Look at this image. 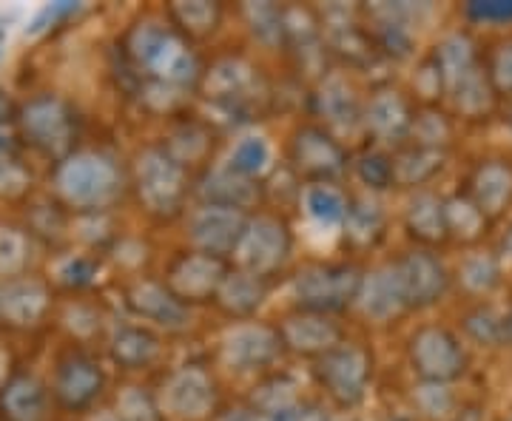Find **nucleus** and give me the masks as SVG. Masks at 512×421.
Here are the masks:
<instances>
[{
  "mask_svg": "<svg viewBox=\"0 0 512 421\" xmlns=\"http://www.w3.org/2000/svg\"><path fill=\"white\" fill-rule=\"evenodd\" d=\"M248 217L242 211L220 208V205H205L191 217V242L197 245L200 254L208 257H228L237 254L239 242L245 237Z\"/></svg>",
  "mask_w": 512,
  "mask_h": 421,
  "instance_id": "9b49d317",
  "label": "nucleus"
},
{
  "mask_svg": "<svg viewBox=\"0 0 512 421\" xmlns=\"http://www.w3.org/2000/svg\"><path fill=\"white\" fill-rule=\"evenodd\" d=\"M416 86H419V92L424 94V97H441V92H447L444 74H441L436 57H430L419 72H416Z\"/></svg>",
  "mask_w": 512,
  "mask_h": 421,
  "instance_id": "de8ad7c7",
  "label": "nucleus"
},
{
  "mask_svg": "<svg viewBox=\"0 0 512 421\" xmlns=\"http://www.w3.org/2000/svg\"><path fill=\"white\" fill-rule=\"evenodd\" d=\"M106 387V376L92 356L72 350L57 362L55 396L66 410H86Z\"/></svg>",
  "mask_w": 512,
  "mask_h": 421,
  "instance_id": "f8f14e48",
  "label": "nucleus"
},
{
  "mask_svg": "<svg viewBox=\"0 0 512 421\" xmlns=\"http://www.w3.org/2000/svg\"><path fill=\"white\" fill-rule=\"evenodd\" d=\"M117 416L120 421H163L160 410L154 407L151 396L140 387H128L117 402Z\"/></svg>",
  "mask_w": 512,
  "mask_h": 421,
  "instance_id": "79ce46f5",
  "label": "nucleus"
},
{
  "mask_svg": "<svg viewBox=\"0 0 512 421\" xmlns=\"http://www.w3.org/2000/svg\"><path fill=\"white\" fill-rule=\"evenodd\" d=\"M237 254L245 274L259 276V279L274 276L288 262V257H291V234H288V225L274 220V217H259V220L248 222Z\"/></svg>",
  "mask_w": 512,
  "mask_h": 421,
  "instance_id": "6e6552de",
  "label": "nucleus"
},
{
  "mask_svg": "<svg viewBox=\"0 0 512 421\" xmlns=\"http://www.w3.org/2000/svg\"><path fill=\"white\" fill-rule=\"evenodd\" d=\"M271 421H330V416L319 407V404L311 402H293L291 407L279 410L271 416Z\"/></svg>",
  "mask_w": 512,
  "mask_h": 421,
  "instance_id": "09e8293b",
  "label": "nucleus"
},
{
  "mask_svg": "<svg viewBox=\"0 0 512 421\" xmlns=\"http://www.w3.org/2000/svg\"><path fill=\"white\" fill-rule=\"evenodd\" d=\"M458 282L476 296L493 293L501 285V265L490 254H470L458 265Z\"/></svg>",
  "mask_w": 512,
  "mask_h": 421,
  "instance_id": "2f4dec72",
  "label": "nucleus"
},
{
  "mask_svg": "<svg viewBox=\"0 0 512 421\" xmlns=\"http://www.w3.org/2000/svg\"><path fill=\"white\" fill-rule=\"evenodd\" d=\"M365 274L356 265H311L293 279V296L302 311L336 313L359 299Z\"/></svg>",
  "mask_w": 512,
  "mask_h": 421,
  "instance_id": "20e7f679",
  "label": "nucleus"
},
{
  "mask_svg": "<svg viewBox=\"0 0 512 421\" xmlns=\"http://www.w3.org/2000/svg\"><path fill=\"white\" fill-rule=\"evenodd\" d=\"M410 134L416 137V146L433 148V151H444V146H447V143H450V137H453V126H450V120H447L444 114L427 109L413 117Z\"/></svg>",
  "mask_w": 512,
  "mask_h": 421,
  "instance_id": "c9c22d12",
  "label": "nucleus"
},
{
  "mask_svg": "<svg viewBox=\"0 0 512 421\" xmlns=\"http://www.w3.org/2000/svg\"><path fill=\"white\" fill-rule=\"evenodd\" d=\"M413 117L416 114H413L410 103L404 100L402 94L384 89V92L373 94V100L367 106L365 123L367 131L376 140H382V143H399V140H404L410 134Z\"/></svg>",
  "mask_w": 512,
  "mask_h": 421,
  "instance_id": "6ab92c4d",
  "label": "nucleus"
},
{
  "mask_svg": "<svg viewBox=\"0 0 512 421\" xmlns=\"http://www.w3.org/2000/svg\"><path fill=\"white\" fill-rule=\"evenodd\" d=\"M433 57H436V63H439L441 74H444V86H450V83L458 80L461 74H467L470 69H476L478 66L476 46H473L470 37L461 35V32L444 37Z\"/></svg>",
  "mask_w": 512,
  "mask_h": 421,
  "instance_id": "7c9ffc66",
  "label": "nucleus"
},
{
  "mask_svg": "<svg viewBox=\"0 0 512 421\" xmlns=\"http://www.w3.org/2000/svg\"><path fill=\"white\" fill-rule=\"evenodd\" d=\"M316 382L339 407H356L373 379V356L362 345L342 342L316 359Z\"/></svg>",
  "mask_w": 512,
  "mask_h": 421,
  "instance_id": "39448f33",
  "label": "nucleus"
},
{
  "mask_svg": "<svg viewBox=\"0 0 512 421\" xmlns=\"http://www.w3.org/2000/svg\"><path fill=\"white\" fill-rule=\"evenodd\" d=\"M319 100V111L322 117L328 120L330 126H339V129H353L359 123V106H356V97L353 89L342 77H330L322 83V89L316 94Z\"/></svg>",
  "mask_w": 512,
  "mask_h": 421,
  "instance_id": "cd10ccee",
  "label": "nucleus"
},
{
  "mask_svg": "<svg viewBox=\"0 0 512 421\" xmlns=\"http://www.w3.org/2000/svg\"><path fill=\"white\" fill-rule=\"evenodd\" d=\"M202 197L208 205H220V208H231V211H242L251 202H256L259 191L248 177H239L234 171H214L211 177H205L202 183Z\"/></svg>",
  "mask_w": 512,
  "mask_h": 421,
  "instance_id": "a878e982",
  "label": "nucleus"
},
{
  "mask_svg": "<svg viewBox=\"0 0 512 421\" xmlns=\"http://www.w3.org/2000/svg\"><path fill=\"white\" fill-rule=\"evenodd\" d=\"M3 367H6V359L0 356V387H3V376H6V370H3Z\"/></svg>",
  "mask_w": 512,
  "mask_h": 421,
  "instance_id": "4d7b16f0",
  "label": "nucleus"
},
{
  "mask_svg": "<svg viewBox=\"0 0 512 421\" xmlns=\"http://www.w3.org/2000/svg\"><path fill=\"white\" fill-rule=\"evenodd\" d=\"M57 194L80 211H100L120 197V168L103 154H72L55 171Z\"/></svg>",
  "mask_w": 512,
  "mask_h": 421,
  "instance_id": "f03ea898",
  "label": "nucleus"
},
{
  "mask_svg": "<svg viewBox=\"0 0 512 421\" xmlns=\"http://www.w3.org/2000/svg\"><path fill=\"white\" fill-rule=\"evenodd\" d=\"M510 129H512V114H510Z\"/></svg>",
  "mask_w": 512,
  "mask_h": 421,
  "instance_id": "bf43d9fd",
  "label": "nucleus"
},
{
  "mask_svg": "<svg viewBox=\"0 0 512 421\" xmlns=\"http://www.w3.org/2000/svg\"><path fill=\"white\" fill-rule=\"evenodd\" d=\"M220 15V6L217 3H205V0H197V3H174L171 6L174 23L191 37L211 35L220 26Z\"/></svg>",
  "mask_w": 512,
  "mask_h": 421,
  "instance_id": "473e14b6",
  "label": "nucleus"
},
{
  "mask_svg": "<svg viewBox=\"0 0 512 421\" xmlns=\"http://www.w3.org/2000/svg\"><path fill=\"white\" fill-rule=\"evenodd\" d=\"M282 350L279 330L265 328V325H239L228 333L225 339V359L237 370H256L274 362Z\"/></svg>",
  "mask_w": 512,
  "mask_h": 421,
  "instance_id": "f3484780",
  "label": "nucleus"
},
{
  "mask_svg": "<svg viewBox=\"0 0 512 421\" xmlns=\"http://www.w3.org/2000/svg\"><path fill=\"white\" fill-rule=\"evenodd\" d=\"M291 160L296 171L311 180V185L330 183L345 171V148L339 146V140H333L328 131L319 126H305L296 131L291 148Z\"/></svg>",
  "mask_w": 512,
  "mask_h": 421,
  "instance_id": "9d476101",
  "label": "nucleus"
},
{
  "mask_svg": "<svg viewBox=\"0 0 512 421\" xmlns=\"http://www.w3.org/2000/svg\"><path fill=\"white\" fill-rule=\"evenodd\" d=\"M393 165H396V183L424 185L444 168V151L413 146L402 151L399 157H393Z\"/></svg>",
  "mask_w": 512,
  "mask_h": 421,
  "instance_id": "c756f323",
  "label": "nucleus"
},
{
  "mask_svg": "<svg viewBox=\"0 0 512 421\" xmlns=\"http://www.w3.org/2000/svg\"><path fill=\"white\" fill-rule=\"evenodd\" d=\"M464 330L470 333V339H476L478 345H504V316H498L493 308H476L473 313L464 316Z\"/></svg>",
  "mask_w": 512,
  "mask_h": 421,
  "instance_id": "4c0bfd02",
  "label": "nucleus"
},
{
  "mask_svg": "<svg viewBox=\"0 0 512 421\" xmlns=\"http://www.w3.org/2000/svg\"><path fill=\"white\" fill-rule=\"evenodd\" d=\"M407 231L410 237H416L424 245H436L450 237L447 234V208L436 194H416L407 205Z\"/></svg>",
  "mask_w": 512,
  "mask_h": 421,
  "instance_id": "b1692460",
  "label": "nucleus"
},
{
  "mask_svg": "<svg viewBox=\"0 0 512 421\" xmlns=\"http://www.w3.org/2000/svg\"><path fill=\"white\" fill-rule=\"evenodd\" d=\"M160 353V339L148 328L126 325L111 339V359L126 370H140L151 365Z\"/></svg>",
  "mask_w": 512,
  "mask_h": 421,
  "instance_id": "393cba45",
  "label": "nucleus"
},
{
  "mask_svg": "<svg viewBox=\"0 0 512 421\" xmlns=\"http://www.w3.org/2000/svg\"><path fill=\"white\" fill-rule=\"evenodd\" d=\"M137 191L151 214L171 217L183 208L185 168L165 148H151L137 163Z\"/></svg>",
  "mask_w": 512,
  "mask_h": 421,
  "instance_id": "0eeeda50",
  "label": "nucleus"
},
{
  "mask_svg": "<svg viewBox=\"0 0 512 421\" xmlns=\"http://www.w3.org/2000/svg\"><path fill=\"white\" fill-rule=\"evenodd\" d=\"M57 276H60V282L69 285V288H86V285H92L94 276H97V262L89 257L63 259V262L57 265Z\"/></svg>",
  "mask_w": 512,
  "mask_h": 421,
  "instance_id": "c03bdc74",
  "label": "nucleus"
},
{
  "mask_svg": "<svg viewBox=\"0 0 512 421\" xmlns=\"http://www.w3.org/2000/svg\"><path fill=\"white\" fill-rule=\"evenodd\" d=\"M504 345H512V311L504 316Z\"/></svg>",
  "mask_w": 512,
  "mask_h": 421,
  "instance_id": "5fc2aeb1",
  "label": "nucleus"
},
{
  "mask_svg": "<svg viewBox=\"0 0 512 421\" xmlns=\"http://www.w3.org/2000/svg\"><path fill=\"white\" fill-rule=\"evenodd\" d=\"M214 402H217L214 382L200 367H185L174 373L165 385V407L180 419H202L211 413Z\"/></svg>",
  "mask_w": 512,
  "mask_h": 421,
  "instance_id": "dca6fc26",
  "label": "nucleus"
},
{
  "mask_svg": "<svg viewBox=\"0 0 512 421\" xmlns=\"http://www.w3.org/2000/svg\"><path fill=\"white\" fill-rule=\"evenodd\" d=\"M245 15H248V23H251V29H254L259 40L276 43V40L285 37V18H282V12L276 6L256 3V6L245 9Z\"/></svg>",
  "mask_w": 512,
  "mask_h": 421,
  "instance_id": "a19ab883",
  "label": "nucleus"
},
{
  "mask_svg": "<svg viewBox=\"0 0 512 421\" xmlns=\"http://www.w3.org/2000/svg\"><path fill=\"white\" fill-rule=\"evenodd\" d=\"M410 365L424 385H450L467 373V350L456 333L441 325L419 328L410 339Z\"/></svg>",
  "mask_w": 512,
  "mask_h": 421,
  "instance_id": "423d86ee",
  "label": "nucleus"
},
{
  "mask_svg": "<svg viewBox=\"0 0 512 421\" xmlns=\"http://www.w3.org/2000/svg\"><path fill=\"white\" fill-rule=\"evenodd\" d=\"M222 279H225L222 259L197 251V254H185L171 265L165 288L174 293L183 305L185 302H205V299L217 296Z\"/></svg>",
  "mask_w": 512,
  "mask_h": 421,
  "instance_id": "ddd939ff",
  "label": "nucleus"
},
{
  "mask_svg": "<svg viewBox=\"0 0 512 421\" xmlns=\"http://www.w3.org/2000/svg\"><path fill=\"white\" fill-rule=\"evenodd\" d=\"M29 185L26 171L12 157L0 154V194H20Z\"/></svg>",
  "mask_w": 512,
  "mask_h": 421,
  "instance_id": "49530a36",
  "label": "nucleus"
},
{
  "mask_svg": "<svg viewBox=\"0 0 512 421\" xmlns=\"http://www.w3.org/2000/svg\"><path fill=\"white\" fill-rule=\"evenodd\" d=\"M26 262L23 237L15 231H0V276H15Z\"/></svg>",
  "mask_w": 512,
  "mask_h": 421,
  "instance_id": "a18cd8bd",
  "label": "nucleus"
},
{
  "mask_svg": "<svg viewBox=\"0 0 512 421\" xmlns=\"http://www.w3.org/2000/svg\"><path fill=\"white\" fill-rule=\"evenodd\" d=\"M464 18L470 23L484 26H510L512 23V0H478L464 6Z\"/></svg>",
  "mask_w": 512,
  "mask_h": 421,
  "instance_id": "37998d69",
  "label": "nucleus"
},
{
  "mask_svg": "<svg viewBox=\"0 0 512 421\" xmlns=\"http://www.w3.org/2000/svg\"><path fill=\"white\" fill-rule=\"evenodd\" d=\"M345 237L356 248H370L384 237V211L379 202L373 200H353L348 202L345 214Z\"/></svg>",
  "mask_w": 512,
  "mask_h": 421,
  "instance_id": "c85d7f7f",
  "label": "nucleus"
},
{
  "mask_svg": "<svg viewBox=\"0 0 512 421\" xmlns=\"http://www.w3.org/2000/svg\"><path fill=\"white\" fill-rule=\"evenodd\" d=\"M305 205L311 211L313 220L325 222V225H336V222H345L348 214V200L339 188H333L330 183H319L308 188L305 194Z\"/></svg>",
  "mask_w": 512,
  "mask_h": 421,
  "instance_id": "72a5a7b5",
  "label": "nucleus"
},
{
  "mask_svg": "<svg viewBox=\"0 0 512 421\" xmlns=\"http://www.w3.org/2000/svg\"><path fill=\"white\" fill-rule=\"evenodd\" d=\"M94 421H120V416L117 413H103V416H97Z\"/></svg>",
  "mask_w": 512,
  "mask_h": 421,
  "instance_id": "6e6d98bb",
  "label": "nucleus"
},
{
  "mask_svg": "<svg viewBox=\"0 0 512 421\" xmlns=\"http://www.w3.org/2000/svg\"><path fill=\"white\" fill-rule=\"evenodd\" d=\"M271 160V148L262 137H245L239 140L237 148L231 151V165L228 171H234L239 177H256L259 171H265V165Z\"/></svg>",
  "mask_w": 512,
  "mask_h": 421,
  "instance_id": "e433bc0d",
  "label": "nucleus"
},
{
  "mask_svg": "<svg viewBox=\"0 0 512 421\" xmlns=\"http://www.w3.org/2000/svg\"><path fill=\"white\" fill-rule=\"evenodd\" d=\"M128 63L157 83H168L174 89H188L200 77V63L180 43V37L160 23H140L131 29L126 40Z\"/></svg>",
  "mask_w": 512,
  "mask_h": 421,
  "instance_id": "f257e3e1",
  "label": "nucleus"
},
{
  "mask_svg": "<svg viewBox=\"0 0 512 421\" xmlns=\"http://www.w3.org/2000/svg\"><path fill=\"white\" fill-rule=\"evenodd\" d=\"M396 282L402 288L404 305L410 308H430L441 302V296L450 288V271L444 268L436 254L430 251H407L393 265Z\"/></svg>",
  "mask_w": 512,
  "mask_h": 421,
  "instance_id": "1a4fd4ad",
  "label": "nucleus"
},
{
  "mask_svg": "<svg viewBox=\"0 0 512 421\" xmlns=\"http://www.w3.org/2000/svg\"><path fill=\"white\" fill-rule=\"evenodd\" d=\"M444 208H447V234L464 239V242H473V239L481 237L487 217L467 197L444 202Z\"/></svg>",
  "mask_w": 512,
  "mask_h": 421,
  "instance_id": "f704fd0d",
  "label": "nucleus"
},
{
  "mask_svg": "<svg viewBox=\"0 0 512 421\" xmlns=\"http://www.w3.org/2000/svg\"><path fill=\"white\" fill-rule=\"evenodd\" d=\"M498 254L512 262V225L507 228V234L501 237V242H498Z\"/></svg>",
  "mask_w": 512,
  "mask_h": 421,
  "instance_id": "603ef678",
  "label": "nucleus"
},
{
  "mask_svg": "<svg viewBox=\"0 0 512 421\" xmlns=\"http://www.w3.org/2000/svg\"><path fill=\"white\" fill-rule=\"evenodd\" d=\"M359 302H362V311H365L370 319H376V322H390V319H396L399 313L407 311L402 288H399V282H396L393 268L373 271L370 276H365L362 291H359Z\"/></svg>",
  "mask_w": 512,
  "mask_h": 421,
  "instance_id": "4be33fe9",
  "label": "nucleus"
},
{
  "mask_svg": "<svg viewBox=\"0 0 512 421\" xmlns=\"http://www.w3.org/2000/svg\"><path fill=\"white\" fill-rule=\"evenodd\" d=\"M484 72H487V80H490L495 94L512 97V40H504L495 46Z\"/></svg>",
  "mask_w": 512,
  "mask_h": 421,
  "instance_id": "ea45409f",
  "label": "nucleus"
},
{
  "mask_svg": "<svg viewBox=\"0 0 512 421\" xmlns=\"http://www.w3.org/2000/svg\"><path fill=\"white\" fill-rule=\"evenodd\" d=\"M0 49H3V32H0Z\"/></svg>",
  "mask_w": 512,
  "mask_h": 421,
  "instance_id": "13d9d810",
  "label": "nucleus"
},
{
  "mask_svg": "<svg viewBox=\"0 0 512 421\" xmlns=\"http://www.w3.org/2000/svg\"><path fill=\"white\" fill-rule=\"evenodd\" d=\"M20 134L29 146L43 151L46 157H57L60 163L72 157L77 140V117L72 106L57 94H37L18 111Z\"/></svg>",
  "mask_w": 512,
  "mask_h": 421,
  "instance_id": "7ed1b4c3",
  "label": "nucleus"
},
{
  "mask_svg": "<svg viewBox=\"0 0 512 421\" xmlns=\"http://www.w3.org/2000/svg\"><path fill=\"white\" fill-rule=\"evenodd\" d=\"M282 348H291L302 356H325L328 350L342 345V328L330 322L328 313H293L279 328Z\"/></svg>",
  "mask_w": 512,
  "mask_h": 421,
  "instance_id": "4468645a",
  "label": "nucleus"
},
{
  "mask_svg": "<svg viewBox=\"0 0 512 421\" xmlns=\"http://www.w3.org/2000/svg\"><path fill=\"white\" fill-rule=\"evenodd\" d=\"M447 92H450L456 109L464 117H481V114H487V111L493 109L495 92L493 86H490V80H487V72L481 66H476V69H470L467 74H461L458 80H453L447 86Z\"/></svg>",
  "mask_w": 512,
  "mask_h": 421,
  "instance_id": "bb28decb",
  "label": "nucleus"
},
{
  "mask_svg": "<svg viewBox=\"0 0 512 421\" xmlns=\"http://www.w3.org/2000/svg\"><path fill=\"white\" fill-rule=\"evenodd\" d=\"M265 293H268L265 279L245 274V271H237V274H225L220 291H217L214 299L220 302V308L228 313V316L248 319V316L259 311V305L265 302Z\"/></svg>",
  "mask_w": 512,
  "mask_h": 421,
  "instance_id": "5701e85b",
  "label": "nucleus"
},
{
  "mask_svg": "<svg viewBox=\"0 0 512 421\" xmlns=\"http://www.w3.org/2000/svg\"><path fill=\"white\" fill-rule=\"evenodd\" d=\"M128 305L137 316H143L154 325H163V328H183L188 311L185 305L168 291L165 285L157 282H140L128 291Z\"/></svg>",
  "mask_w": 512,
  "mask_h": 421,
  "instance_id": "412c9836",
  "label": "nucleus"
},
{
  "mask_svg": "<svg viewBox=\"0 0 512 421\" xmlns=\"http://www.w3.org/2000/svg\"><path fill=\"white\" fill-rule=\"evenodd\" d=\"M450 421H484V413H481V407H476V404H473V407L461 410L456 419H450Z\"/></svg>",
  "mask_w": 512,
  "mask_h": 421,
  "instance_id": "3c124183",
  "label": "nucleus"
},
{
  "mask_svg": "<svg viewBox=\"0 0 512 421\" xmlns=\"http://www.w3.org/2000/svg\"><path fill=\"white\" fill-rule=\"evenodd\" d=\"M467 200L473 202L487 220L501 217L512 205V165L504 160H487L478 165L470 177Z\"/></svg>",
  "mask_w": 512,
  "mask_h": 421,
  "instance_id": "a211bd4d",
  "label": "nucleus"
},
{
  "mask_svg": "<svg viewBox=\"0 0 512 421\" xmlns=\"http://www.w3.org/2000/svg\"><path fill=\"white\" fill-rule=\"evenodd\" d=\"M80 6L77 3H52V6H46L40 15L35 18V23L29 26V32L35 35V32H40V29H46V23H55V20L66 18V15H74Z\"/></svg>",
  "mask_w": 512,
  "mask_h": 421,
  "instance_id": "8fccbe9b",
  "label": "nucleus"
},
{
  "mask_svg": "<svg viewBox=\"0 0 512 421\" xmlns=\"http://www.w3.org/2000/svg\"><path fill=\"white\" fill-rule=\"evenodd\" d=\"M49 291L37 279H12L0 285V319L12 328H35L49 313Z\"/></svg>",
  "mask_w": 512,
  "mask_h": 421,
  "instance_id": "2eb2a0df",
  "label": "nucleus"
},
{
  "mask_svg": "<svg viewBox=\"0 0 512 421\" xmlns=\"http://www.w3.org/2000/svg\"><path fill=\"white\" fill-rule=\"evenodd\" d=\"M222 421H262L256 416L254 410H234V413H228Z\"/></svg>",
  "mask_w": 512,
  "mask_h": 421,
  "instance_id": "864d4df0",
  "label": "nucleus"
},
{
  "mask_svg": "<svg viewBox=\"0 0 512 421\" xmlns=\"http://www.w3.org/2000/svg\"><path fill=\"white\" fill-rule=\"evenodd\" d=\"M356 171H359V180L373 188V191H384L390 185H396V165H393V157H387L382 151H367L359 157L356 163Z\"/></svg>",
  "mask_w": 512,
  "mask_h": 421,
  "instance_id": "58836bf2",
  "label": "nucleus"
},
{
  "mask_svg": "<svg viewBox=\"0 0 512 421\" xmlns=\"http://www.w3.org/2000/svg\"><path fill=\"white\" fill-rule=\"evenodd\" d=\"M46 416V387L29 373H15L0 387V419L43 421Z\"/></svg>",
  "mask_w": 512,
  "mask_h": 421,
  "instance_id": "aec40b11",
  "label": "nucleus"
}]
</instances>
